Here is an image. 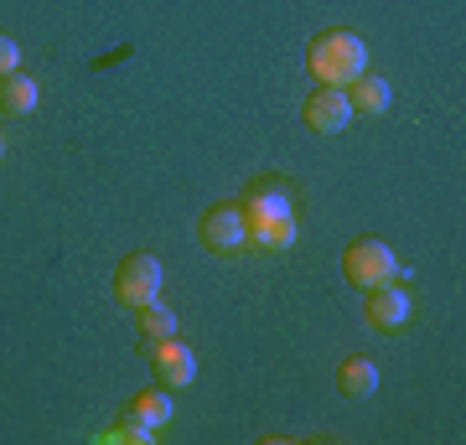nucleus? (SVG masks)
I'll return each mask as SVG.
<instances>
[{"instance_id":"0eeeda50","label":"nucleus","mask_w":466,"mask_h":445,"mask_svg":"<svg viewBox=\"0 0 466 445\" xmlns=\"http://www.w3.org/2000/svg\"><path fill=\"white\" fill-rule=\"evenodd\" d=\"M306 125H311L317 135L348 130V125H352V104H348V94H342L337 83H321L317 94L306 99Z\"/></svg>"},{"instance_id":"423d86ee","label":"nucleus","mask_w":466,"mask_h":445,"mask_svg":"<svg viewBox=\"0 0 466 445\" xmlns=\"http://www.w3.org/2000/svg\"><path fill=\"white\" fill-rule=\"evenodd\" d=\"M238 207H244V217H285L296 213V187L285 177H254Z\"/></svg>"},{"instance_id":"f257e3e1","label":"nucleus","mask_w":466,"mask_h":445,"mask_svg":"<svg viewBox=\"0 0 466 445\" xmlns=\"http://www.w3.org/2000/svg\"><path fill=\"white\" fill-rule=\"evenodd\" d=\"M306 67L317 83H337L348 88L358 73H368V47L358 32H321L311 36V52H306Z\"/></svg>"},{"instance_id":"6e6552de","label":"nucleus","mask_w":466,"mask_h":445,"mask_svg":"<svg viewBox=\"0 0 466 445\" xmlns=\"http://www.w3.org/2000/svg\"><path fill=\"white\" fill-rule=\"evenodd\" d=\"M363 316L379 331H400L404 321H410V290H400L394 280H383V285H373V290H363Z\"/></svg>"},{"instance_id":"4468645a","label":"nucleus","mask_w":466,"mask_h":445,"mask_svg":"<svg viewBox=\"0 0 466 445\" xmlns=\"http://www.w3.org/2000/svg\"><path fill=\"white\" fill-rule=\"evenodd\" d=\"M135 331H146V342H156V337H177V311H171L161 296L146 300V306H135Z\"/></svg>"},{"instance_id":"2eb2a0df","label":"nucleus","mask_w":466,"mask_h":445,"mask_svg":"<svg viewBox=\"0 0 466 445\" xmlns=\"http://www.w3.org/2000/svg\"><path fill=\"white\" fill-rule=\"evenodd\" d=\"M99 440H109V445H150V440H156V430L140 425L135 414H119V420H115L109 430H104Z\"/></svg>"},{"instance_id":"39448f33","label":"nucleus","mask_w":466,"mask_h":445,"mask_svg":"<svg viewBox=\"0 0 466 445\" xmlns=\"http://www.w3.org/2000/svg\"><path fill=\"white\" fill-rule=\"evenodd\" d=\"M150 368H156V383L161 389H187V383L198 379V358L177 337H156L150 342Z\"/></svg>"},{"instance_id":"f3484780","label":"nucleus","mask_w":466,"mask_h":445,"mask_svg":"<svg viewBox=\"0 0 466 445\" xmlns=\"http://www.w3.org/2000/svg\"><path fill=\"white\" fill-rule=\"evenodd\" d=\"M0 161H5V140H0Z\"/></svg>"},{"instance_id":"9b49d317","label":"nucleus","mask_w":466,"mask_h":445,"mask_svg":"<svg viewBox=\"0 0 466 445\" xmlns=\"http://www.w3.org/2000/svg\"><path fill=\"white\" fill-rule=\"evenodd\" d=\"M337 389L348 399H373L379 394V363L373 358H348V363L337 368Z\"/></svg>"},{"instance_id":"ddd939ff","label":"nucleus","mask_w":466,"mask_h":445,"mask_svg":"<svg viewBox=\"0 0 466 445\" xmlns=\"http://www.w3.org/2000/svg\"><path fill=\"white\" fill-rule=\"evenodd\" d=\"M36 78H26V73H11V78H0V115L5 119H21L36 109Z\"/></svg>"},{"instance_id":"f03ea898","label":"nucleus","mask_w":466,"mask_h":445,"mask_svg":"<svg viewBox=\"0 0 466 445\" xmlns=\"http://www.w3.org/2000/svg\"><path fill=\"white\" fill-rule=\"evenodd\" d=\"M342 275H348L358 290H373L383 280H400V259H394V248L383 244V238H358L348 244L342 254Z\"/></svg>"},{"instance_id":"dca6fc26","label":"nucleus","mask_w":466,"mask_h":445,"mask_svg":"<svg viewBox=\"0 0 466 445\" xmlns=\"http://www.w3.org/2000/svg\"><path fill=\"white\" fill-rule=\"evenodd\" d=\"M11 73H21V47H16V36L0 32V78H11Z\"/></svg>"},{"instance_id":"1a4fd4ad","label":"nucleus","mask_w":466,"mask_h":445,"mask_svg":"<svg viewBox=\"0 0 466 445\" xmlns=\"http://www.w3.org/2000/svg\"><path fill=\"white\" fill-rule=\"evenodd\" d=\"M342 94H348L352 115H383L389 99H394V94H389V78H379V73H358Z\"/></svg>"},{"instance_id":"f8f14e48","label":"nucleus","mask_w":466,"mask_h":445,"mask_svg":"<svg viewBox=\"0 0 466 445\" xmlns=\"http://www.w3.org/2000/svg\"><path fill=\"white\" fill-rule=\"evenodd\" d=\"M125 414H135L140 425H150V430H161V425H171V414H177V404H171V389H146V394H135L130 404H125Z\"/></svg>"},{"instance_id":"9d476101","label":"nucleus","mask_w":466,"mask_h":445,"mask_svg":"<svg viewBox=\"0 0 466 445\" xmlns=\"http://www.w3.org/2000/svg\"><path fill=\"white\" fill-rule=\"evenodd\" d=\"M296 238H300L296 213H285V217H249V244L265 248V254H275V248H290Z\"/></svg>"},{"instance_id":"20e7f679","label":"nucleus","mask_w":466,"mask_h":445,"mask_svg":"<svg viewBox=\"0 0 466 445\" xmlns=\"http://www.w3.org/2000/svg\"><path fill=\"white\" fill-rule=\"evenodd\" d=\"M161 285H167V275H161V259L156 254H125L115 269V296L119 306H146V300L161 296Z\"/></svg>"},{"instance_id":"7ed1b4c3","label":"nucleus","mask_w":466,"mask_h":445,"mask_svg":"<svg viewBox=\"0 0 466 445\" xmlns=\"http://www.w3.org/2000/svg\"><path fill=\"white\" fill-rule=\"evenodd\" d=\"M198 238L213 254H244L249 248V217H244V207L238 202H218V207H208L202 213V223H198Z\"/></svg>"}]
</instances>
